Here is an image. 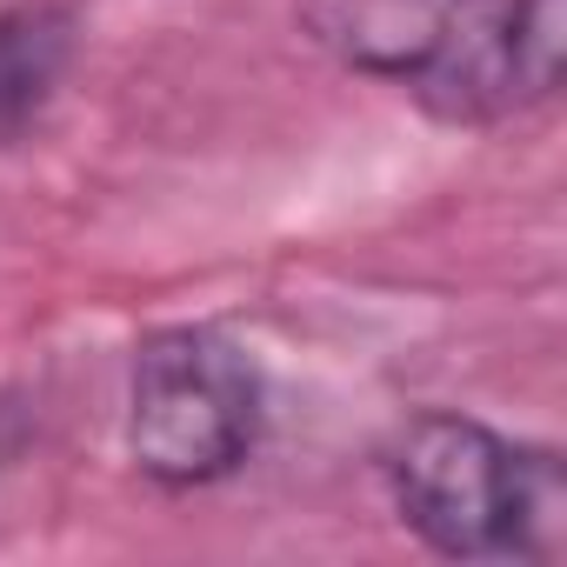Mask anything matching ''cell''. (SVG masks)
Masks as SVG:
<instances>
[{"label":"cell","mask_w":567,"mask_h":567,"mask_svg":"<svg viewBox=\"0 0 567 567\" xmlns=\"http://www.w3.org/2000/svg\"><path fill=\"white\" fill-rule=\"evenodd\" d=\"M388 501L447 560H554L567 527L560 454L474 414H414L381 454Z\"/></svg>","instance_id":"6da1fadb"},{"label":"cell","mask_w":567,"mask_h":567,"mask_svg":"<svg viewBox=\"0 0 567 567\" xmlns=\"http://www.w3.org/2000/svg\"><path fill=\"white\" fill-rule=\"evenodd\" d=\"M267 427V388L220 328H154L127 381V461L167 494L240 474Z\"/></svg>","instance_id":"7a4b0ae2"},{"label":"cell","mask_w":567,"mask_h":567,"mask_svg":"<svg viewBox=\"0 0 567 567\" xmlns=\"http://www.w3.org/2000/svg\"><path fill=\"white\" fill-rule=\"evenodd\" d=\"M567 54V8L560 0H474L461 34L414 87V101L441 121L487 127L520 107L554 101Z\"/></svg>","instance_id":"3957f363"},{"label":"cell","mask_w":567,"mask_h":567,"mask_svg":"<svg viewBox=\"0 0 567 567\" xmlns=\"http://www.w3.org/2000/svg\"><path fill=\"white\" fill-rule=\"evenodd\" d=\"M474 0H301V28L354 74L421 87Z\"/></svg>","instance_id":"277c9868"},{"label":"cell","mask_w":567,"mask_h":567,"mask_svg":"<svg viewBox=\"0 0 567 567\" xmlns=\"http://www.w3.org/2000/svg\"><path fill=\"white\" fill-rule=\"evenodd\" d=\"M74 14L61 0H0V147H14L74 68Z\"/></svg>","instance_id":"5b68a950"}]
</instances>
